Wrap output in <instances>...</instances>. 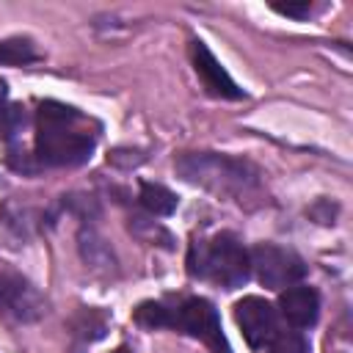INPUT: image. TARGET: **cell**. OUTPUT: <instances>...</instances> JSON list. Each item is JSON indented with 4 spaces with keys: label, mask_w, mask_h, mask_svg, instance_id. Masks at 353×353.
<instances>
[{
    "label": "cell",
    "mask_w": 353,
    "mask_h": 353,
    "mask_svg": "<svg viewBox=\"0 0 353 353\" xmlns=\"http://www.w3.org/2000/svg\"><path fill=\"white\" fill-rule=\"evenodd\" d=\"M176 171L188 182H199L215 190H229V188H243L248 182L245 171L248 165L232 157L221 154H182L176 160Z\"/></svg>",
    "instance_id": "4"
},
{
    "label": "cell",
    "mask_w": 353,
    "mask_h": 353,
    "mask_svg": "<svg viewBox=\"0 0 353 353\" xmlns=\"http://www.w3.org/2000/svg\"><path fill=\"white\" fill-rule=\"evenodd\" d=\"M168 328H176L182 334L201 339L212 353H232V347L223 336V328H221V317L207 298H185L176 306H171Z\"/></svg>",
    "instance_id": "3"
},
{
    "label": "cell",
    "mask_w": 353,
    "mask_h": 353,
    "mask_svg": "<svg viewBox=\"0 0 353 353\" xmlns=\"http://www.w3.org/2000/svg\"><path fill=\"white\" fill-rule=\"evenodd\" d=\"M248 259H251V270L256 273V279L265 287H270V290L292 287V284H298L306 276L303 259L295 251L281 248V245H273V243L254 245V251L248 254Z\"/></svg>",
    "instance_id": "5"
},
{
    "label": "cell",
    "mask_w": 353,
    "mask_h": 353,
    "mask_svg": "<svg viewBox=\"0 0 353 353\" xmlns=\"http://www.w3.org/2000/svg\"><path fill=\"white\" fill-rule=\"evenodd\" d=\"M39 295L36 290L17 273H3L0 276V309L19 317V320H30L39 314Z\"/></svg>",
    "instance_id": "9"
},
{
    "label": "cell",
    "mask_w": 353,
    "mask_h": 353,
    "mask_svg": "<svg viewBox=\"0 0 353 353\" xmlns=\"http://www.w3.org/2000/svg\"><path fill=\"white\" fill-rule=\"evenodd\" d=\"M190 55H193V69L201 80V85L207 88V94L221 97V99H243L245 91L229 77V72L218 63V58L210 52V47L204 41H190Z\"/></svg>",
    "instance_id": "7"
},
{
    "label": "cell",
    "mask_w": 353,
    "mask_h": 353,
    "mask_svg": "<svg viewBox=\"0 0 353 353\" xmlns=\"http://www.w3.org/2000/svg\"><path fill=\"white\" fill-rule=\"evenodd\" d=\"M25 127V110L22 105H0V138L11 141Z\"/></svg>",
    "instance_id": "13"
},
{
    "label": "cell",
    "mask_w": 353,
    "mask_h": 353,
    "mask_svg": "<svg viewBox=\"0 0 353 353\" xmlns=\"http://www.w3.org/2000/svg\"><path fill=\"white\" fill-rule=\"evenodd\" d=\"M113 353H130V350H127V347H119V350H113Z\"/></svg>",
    "instance_id": "17"
},
{
    "label": "cell",
    "mask_w": 353,
    "mask_h": 353,
    "mask_svg": "<svg viewBox=\"0 0 353 353\" xmlns=\"http://www.w3.org/2000/svg\"><path fill=\"white\" fill-rule=\"evenodd\" d=\"M234 320H237L248 347H254V350L270 345L273 336L279 334V314H276V309L265 298H256V295H248V298L234 303Z\"/></svg>",
    "instance_id": "6"
},
{
    "label": "cell",
    "mask_w": 353,
    "mask_h": 353,
    "mask_svg": "<svg viewBox=\"0 0 353 353\" xmlns=\"http://www.w3.org/2000/svg\"><path fill=\"white\" fill-rule=\"evenodd\" d=\"M97 146L85 116L63 102H41L36 113V157L41 165H83Z\"/></svg>",
    "instance_id": "1"
},
{
    "label": "cell",
    "mask_w": 353,
    "mask_h": 353,
    "mask_svg": "<svg viewBox=\"0 0 353 353\" xmlns=\"http://www.w3.org/2000/svg\"><path fill=\"white\" fill-rule=\"evenodd\" d=\"M268 353H306V339H303L298 331L276 334L273 342H270V350H268Z\"/></svg>",
    "instance_id": "14"
},
{
    "label": "cell",
    "mask_w": 353,
    "mask_h": 353,
    "mask_svg": "<svg viewBox=\"0 0 353 353\" xmlns=\"http://www.w3.org/2000/svg\"><path fill=\"white\" fill-rule=\"evenodd\" d=\"M270 8L279 11V14H284V17H295V19H303L312 11L309 3H270Z\"/></svg>",
    "instance_id": "15"
},
{
    "label": "cell",
    "mask_w": 353,
    "mask_h": 353,
    "mask_svg": "<svg viewBox=\"0 0 353 353\" xmlns=\"http://www.w3.org/2000/svg\"><path fill=\"white\" fill-rule=\"evenodd\" d=\"M135 323L143 328H168L171 325V306L160 301H143L135 309Z\"/></svg>",
    "instance_id": "12"
},
{
    "label": "cell",
    "mask_w": 353,
    "mask_h": 353,
    "mask_svg": "<svg viewBox=\"0 0 353 353\" xmlns=\"http://www.w3.org/2000/svg\"><path fill=\"white\" fill-rule=\"evenodd\" d=\"M279 309H281V317L292 325V328H309L317 323V314H320V295L312 290V287H303V284H292L281 292L279 298Z\"/></svg>",
    "instance_id": "8"
},
{
    "label": "cell",
    "mask_w": 353,
    "mask_h": 353,
    "mask_svg": "<svg viewBox=\"0 0 353 353\" xmlns=\"http://www.w3.org/2000/svg\"><path fill=\"white\" fill-rule=\"evenodd\" d=\"M3 97H6V83L0 80V99H3Z\"/></svg>",
    "instance_id": "16"
},
{
    "label": "cell",
    "mask_w": 353,
    "mask_h": 353,
    "mask_svg": "<svg viewBox=\"0 0 353 353\" xmlns=\"http://www.w3.org/2000/svg\"><path fill=\"white\" fill-rule=\"evenodd\" d=\"M36 58H39V52H36V47H33L30 39L14 36V39H3V41H0V63L22 66V63H30V61H36Z\"/></svg>",
    "instance_id": "11"
},
{
    "label": "cell",
    "mask_w": 353,
    "mask_h": 353,
    "mask_svg": "<svg viewBox=\"0 0 353 353\" xmlns=\"http://www.w3.org/2000/svg\"><path fill=\"white\" fill-rule=\"evenodd\" d=\"M188 273L193 279H210L223 290L243 287L251 276V259L243 243L232 232H221L212 240H193L188 254Z\"/></svg>",
    "instance_id": "2"
},
{
    "label": "cell",
    "mask_w": 353,
    "mask_h": 353,
    "mask_svg": "<svg viewBox=\"0 0 353 353\" xmlns=\"http://www.w3.org/2000/svg\"><path fill=\"white\" fill-rule=\"evenodd\" d=\"M141 204L152 215H171L176 210V196L157 182H141Z\"/></svg>",
    "instance_id": "10"
}]
</instances>
